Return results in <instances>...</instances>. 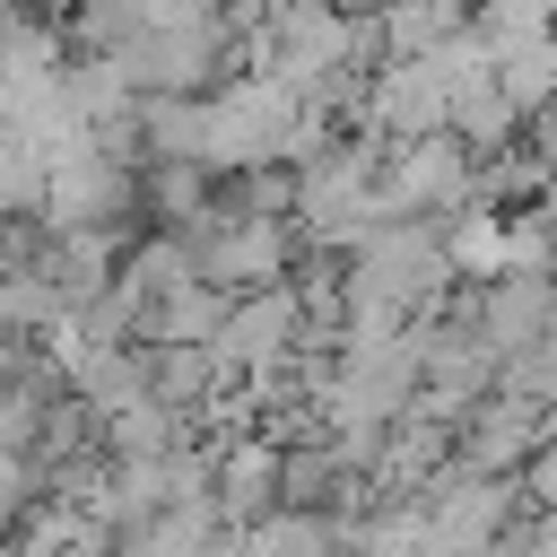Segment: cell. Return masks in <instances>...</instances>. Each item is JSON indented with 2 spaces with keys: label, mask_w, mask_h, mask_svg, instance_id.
<instances>
[{
  "label": "cell",
  "mask_w": 557,
  "mask_h": 557,
  "mask_svg": "<svg viewBox=\"0 0 557 557\" xmlns=\"http://www.w3.org/2000/svg\"><path fill=\"white\" fill-rule=\"evenodd\" d=\"M392 44H400V61H418V52H444V35H461V0H392Z\"/></svg>",
  "instance_id": "1"
}]
</instances>
